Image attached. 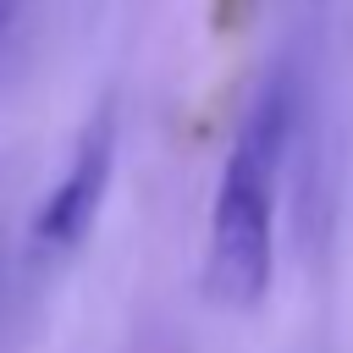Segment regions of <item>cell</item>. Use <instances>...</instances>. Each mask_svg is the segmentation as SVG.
Masks as SVG:
<instances>
[{"mask_svg": "<svg viewBox=\"0 0 353 353\" xmlns=\"http://www.w3.org/2000/svg\"><path fill=\"white\" fill-rule=\"evenodd\" d=\"M110 165H116V116L99 110L83 127L61 182L44 193V204L33 215V232H28L33 254H66V248H77L88 237V226H94V215L105 204V188H110Z\"/></svg>", "mask_w": 353, "mask_h": 353, "instance_id": "2", "label": "cell"}, {"mask_svg": "<svg viewBox=\"0 0 353 353\" xmlns=\"http://www.w3.org/2000/svg\"><path fill=\"white\" fill-rule=\"evenodd\" d=\"M17 6H22V0H0V28H6V17H11Z\"/></svg>", "mask_w": 353, "mask_h": 353, "instance_id": "3", "label": "cell"}, {"mask_svg": "<svg viewBox=\"0 0 353 353\" xmlns=\"http://www.w3.org/2000/svg\"><path fill=\"white\" fill-rule=\"evenodd\" d=\"M287 143V94L265 88L243 116L215 176L204 226V287L221 309H259L276 281V176Z\"/></svg>", "mask_w": 353, "mask_h": 353, "instance_id": "1", "label": "cell"}]
</instances>
